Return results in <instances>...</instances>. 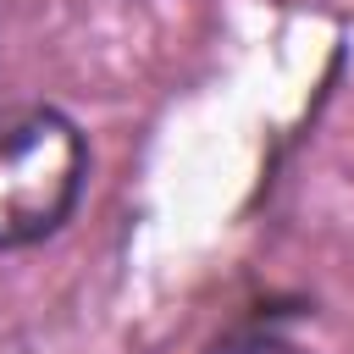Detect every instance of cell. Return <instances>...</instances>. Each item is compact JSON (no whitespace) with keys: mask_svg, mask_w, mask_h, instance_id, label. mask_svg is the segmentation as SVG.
Returning <instances> with one entry per match:
<instances>
[{"mask_svg":"<svg viewBox=\"0 0 354 354\" xmlns=\"http://www.w3.org/2000/svg\"><path fill=\"white\" fill-rule=\"evenodd\" d=\"M205 354H304L293 337L271 332V326H238V332H221L205 343Z\"/></svg>","mask_w":354,"mask_h":354,"instance_id":"7a4b0ae2","label":"cell"},{"mask_svg":"<svg viewBox=\"0 0 354 354\" xmlns=\"http://www.w3.org/2000/svg\"><path fill=\"white\" fill-rule=\"evenodd\" d=\"M88 183V144L55 105H0V249L55 238Z\"/></svg>","mask_w":354,"mask_h":354,"instance_id":"6da1fadb","label":"cell"}]
</instances>
